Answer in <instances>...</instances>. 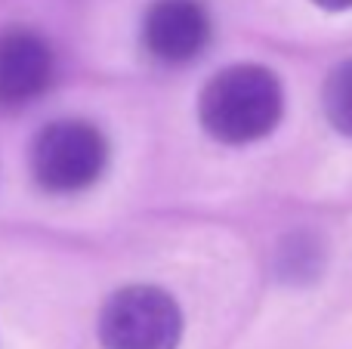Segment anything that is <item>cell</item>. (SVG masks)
Instances as JSON below:
<instances>
[{
  "instance_id": "cell-4",
  "label": "cell",
  "mask_w": 352,
  "mask_h": 349,
  "mask_svg": "<svg viewBox=\"0 0 352 349\" xmlns=\"http://www.w3.org/2000/svg\"><path fill=\"white\" fill-rule=\"evenodd\" d=\"M210 12L201 0H155L142 19V43L158 62L182 65L210 43Z\"/></svg>"
},
{
  "instance_id": "cell-8",
  "label": "cell",
  "mask_w": 352,
  "mask_h": 349,
  "mask_svg": "<svg viewBox=\"0 0 352 349\" xmlns=\"http://www.w3.org/2000/svg\"><path fill=\"white\" fill-rule=\"evenodd\" d=\"M316 6H322V10L328 12H343V10H352V0H312Z\"/></svg>"
},
{
  "instance_id": "cell-5",
  "label": "cell",
  "mask_w": 352,
  "mask_h": 349,
  "mask_svg": "<svg viewBox=\"0 0 352 349\" xmlns=\"http://www.w3.org/2000/svg\"><path fill=\"white\" fill-rule=\"evenodd\" d=\"M56 59L47 37L31 28L0 31V109H25L53 84Z\"/></svg>"
},
{
  "instance_id": "cell-6",
  "label": "cell",
  "mask_w": 352,
  "mask_h": 349,
  "mask_svg": "<svg viewBox=\"0 0 352 349\" xmlns=\"http://www.w3.org/2000/svg\"><path fill=\"white\" fill-rule=\"evenodd\" d=\"M324 245L316 232H291L275 251V272L285 284H312L324 272Z\"/></svg>"
},
{
  "instance_id": "cell-3",
  "label": "cell",
  "mask_w": 352,
  "mask_h": 349,
  "mask_svg": "<svg viewBox=\"0 0 352 349\" xmlns=\"http://www.w3.org/2000/svg\"><path fill=\"white\" fill-rule=\"evenodd\" d=\"M179 303L155 284H127L99 309L102 349H179Z\"/></svg>"
},
{
  "instance_id": "cell-1",
  "label": "cell",
  "mask_w": 352,
  "mask_h": 349,
  "mask_svg": "<svg viewBox=\"0 0 352 349\" xmlns=\"http://www.w3.org/2000/svg\"><path fill=\"white\" fill-rule=\"evenodd\" d=\"M285 115V90L266 65H229L204 84L198 117L207 136L226 146H248L278 127Z\"/></svg>"
},
{
  "instance_id": "cell-2",
  "label": "cell",
  "mask_w": 352,
  "mask_h": 349,
  "mask_svg": "<svg viewBox=\"0 0 352 349\" xmlns=\"http://www.w3.org/2000/svg\"><path fill=\"white\" fill-rule=\"evenodd\" d=\"M31 177L50 195H74L99 183L109 167V142L87 121H53L31 139Z\"/></svg>"
},
{
  "instance_id": "cell-7",
  "label": "cell",
  "mask_w": 352,
  "mask_h": 349,
  "mask_svg": "<svg viewBox=\"0 0 352 349\" xmlns=\"http://www.w3.org/2000/svg\"><path fill=\"white\" fill-rule=\"evenodd\" d=\"M322 109L331 127L352 139V59L340 62L328 74L322 90Z\"/></svg>"
}]
</instances>
